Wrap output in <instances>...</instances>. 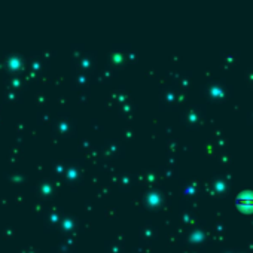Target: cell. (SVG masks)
I'll return each mask as SVG.
<instances>
[{"label": "cell", "mask_w": 253, "mask_h": 253, "mask_svg": "<svg viewBox=\"0 0 253 253\" xmlns=\"http://www.w3.org/2000/svg\"><path fill=\"white\" fill-rule=\"evenodd\" d=\"M235 207L243 214H253V191H243L235 197Z\"/></svg>", "instance_id": "1"}]
</instances>
